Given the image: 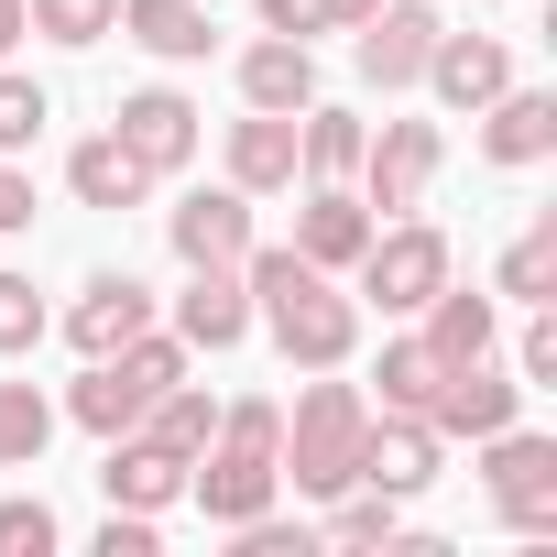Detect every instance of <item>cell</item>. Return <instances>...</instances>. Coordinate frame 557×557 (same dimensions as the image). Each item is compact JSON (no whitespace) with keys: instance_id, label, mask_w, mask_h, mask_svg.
Returning <instances> with one entry per match:
<instances>
[{"instance_id":"6da1fadb","label":"cell","mask_w":557,"mask_h":557,"mask_svg":"<svg viewBox=\"0 0 557 557\" xmlns=\"http://www.w3.org/2000/svg\"><path fill=\"white\" fill-rule=\"evenodd\" d=\"M240 285H251V318L273 329L285 361H307V372H339V361H350L361 296H339L307 251H240Z\"/></svg>"},{"instance_id":"7a4b0ae2","label":"cell","mask_w":557,"mask_h":557,"mask_svg":"<svg viewBox=\"0 0 557 557\" xmlns=\"http://www.w3.org/2000/svg\"><path fill=\"white\" fill-rule=\"evenodd\" d=\"M164 383H186V339H153V329H143V339H121V350L88 361V383L66 394V416H77L88 437H132Z\"/></svg>"},{"instance_id":"3957f363","label":"cell","mask_w":557,"mask_h":557,"mask_svg":"<svg viewBox=\"0 0 557 557\" xmlns=\"http://www.w3.org/2000/svg\"><path fill=\"white\" fill-rule=\"evenodd\" d=\"M361 426H372V405L350 394V383H318L307 405H296V426L273 437V470H285L296 492H350V459H361Z\"/></svg>"},{"instance_id":"277c9868","label":"cell","mask_w":557,"mask_h":557,"mask_svg":"<svg viewBox=\"0 0 557 557\" xmlns=\"http://www.w3.org/2000/svg\"><path fill=\"white\" fill-rule=\"evenodd\" d=\"M350 273H361V296H372L383 318H416V307L448 285V240H437L426 219H394V230H372V240H361V262H350Z\"/></svg>"},{"instance_id":"5b68a950","label":"cell","mask_w":557,"mask_h":557,"mask_svg":"<svg viewBox=\"0 0 557 557\" xmlns=\"http://www.w3.org/2000/svg\"><path fill=\"white\" fill-rule=\"evenodd\" d=\"M481 481L513 535H557V437H524V426L481 437Z\"/></svg>"},{"instance_id":"8992f818","label":"cell","mask_w":557,"mask_h":557,"mask_svg":"<svg viewBox=\"0 0 557 557\" xmlns=\"http://www.w3.org/2000/svg\"><path fill=\"white\" fill-rule=\"evenodd\" d=\"M186 492H197L208 524H251V513H273L285 470H273V448H230V437H208V448L186 459Z\"/></svg>"},{"instance_id":"52a82bcc","label":"cell","mask_w":557,"mask_h":557,"mask_svg":"<svg viewBox=\"0 0 557 557\" xmlns=\"http://www.w3.org/2000/svg\"><path fill=\"white\" fill-rule=\"evenodd\" d=\"M437 164H448L437 121H383V143H361V186H372L361 208H426Z\"/></svg>"},{"instance_id":"ba28073f","label":"cell","mask_w":557,"mask_h":557,"mask_svg":"<svg viewBox=\"0 0 557 557\" xmlns=\"http://www.w3.org/2000/svg\"><path fill=\"white\" fill-rule=\"evenodd\" d=\"M437 448H448V437H437L426 416H372V426H361L350 481H372V492H394V503H405V492H426V481H437Z\"/></svg>"},{"instance_id":"9c48e42d","label":"cell","mask_w":557,"mask_h":557,"mask_svg":"<svg viewBox=\"0 0 557 557\" xmlns=\"http://www.w3.org/2000/svg\"><path fill=\"white\" fill-rule=\"evenodd\" d=\"M350 34H361V77L372 88H416L426 55H437V12H426V0H383V12L350 23Z\"/></svg>"},{"instance_id":"30bf717a","label":"cell","mask_w":557,"mask_h":557,"mask_svg":"<svg viewBox=\"0 0 557 557\" xmlns=\"http://www.w3.org/2000/svg\"><path fill=\"white\" fill-rule=\"evenodd\" d=\"M110 132H121V153H132L143 175H175V164L197 153V99H175V88H132Z\"/></svg>"},{"instance_id":"8fae6325","label":"cell","mask_w":557,"mask_h":557,"mask_svg":"<svg viewBox=\"0 0 557 557\" xmlns=\"http://www.w3.org/2000/svg\"><path fill=\"white\" fill-rule=\"evenodd\" d=\"M513 405H524V383H503V372H492V350H481V361H448V383H437L426 426H437V437H503V426H513Z\"/></svg>"},{"instance_id":"7c38bea8","label":"cell","mask_w":557,"mask_h":557,"mask_svg":"<svg viewBox=\"0 0 557 557\" xmlns=\"http://www.w3.org/2000/svg\"><path fill=\"white\" fill-rule=\"evenodd\" d=\"M175 339H186V350H240V339H251V285H240V262H197V285L175 296Z\"/></svg>"},{"instance_id":"4fadbf2b","label":"cell","mask_w":557,"mask_h":557,"mask_svg":"<svg viewBox=\"0 0 557 557\" xmlns=\"http://www.w3.org/2000/svg\"><path fill=\"white\" fill-rule=\"evenodd\" d=\"M164 240H175L186 273H197V262H240V251H251V197H240V186H208V197H186V208L164 219Z\"/></svg>"},{"instance_id":"5bb4252c","label":"cell","mask_w":557,"mask_h":557,"mask_svg":"<svg viewBox=\"0 0 557 557\" xmlns=\"http://www.w3.org/2000/svg\"><path fill=\"white\" fill-rule=\"evenodd\" d=\"M426 88H437L448 110H492V99L513 88V55H503L492 34H437V55H426Z\"/></svg>"},{"instance_id":"9a60e30c","label":"cell","mask_w":557,"mask_h":557,"mask_svg":"<svg viewBox=\"0 0 557 557\" xmlns=\"http://www.w3.org/2000/svg\"><path fill=\"white\" fill-rule=\"evenodd\" d=\"M361 240H372V208H361L350 186H307V208H296V251H307L318 273H350Z\"/></svg>"},{"instance_id":"2e32d148","label":"cell","mask_w":557,"mask_h":557,"mask_svg":"<svg viewBox=\"0 0 557 557\" xmlns=\"http://www.w3.org/2000/svg\"><path fill=\"white\" fill-rule=\"evenodd\" d=\"M143 329H153V296L132 285V273H99V285L66 307V339H77L88 361H99V350H121V339H143Z\"/></svg>"},{"instance_id":"e0dca14e","label":"cell","mask_w":557,"mask_h":557,"mask_svg":"<svg viewBox=\"0 0 557 557\" xmlns=\"http://www.w3.org/2000/svg\"><path fill=\"white\" fill-rule=\"evenodd\" d=\"M481 153H492V164H546V153H557V99H546V88H503V99L481 110Z\"/></svg>"},{"instance_id":"ac0fdd59","label":"cell","mask_w":557,"mask_h":557,"mask_svg":"<svg viewBox=\"0 0 557 557\" xmlns=\"http://www.w3.org/2000/svg\"><path fill=\"white\" fill-rule=\"evenodd\" d=\"M240 99L296 121V110L318 99V55H307V34H273V45H251V55H240Z\"/></svg>"},{"instance_id":"d6986e66","label":"cell","mask_w":557,"mask_h":557,"mask_svg":"<svg viewBox=\"0 0 557 557\" xmlns=\"http://www.w3.org/2000/svg\"><path fill=\"white\" fill-rule=\"evenodd\" d=\"M230 186H240V197L296 186V121H285V110H251V121H230Z\"/></svg>"},{"instance_id":"ffe728a7","label":"cell","mask_w":557,"mask_h":557,"mask_svg":"<svg viewBox=\"0 0 557 557\" xmlns=\"http://www.w3.org/2000/svg\"><path fill=\"white\" fill-rule=\"evenodd\" d=\"M110 34H132L143 55H164V66H197L208 45H219V23L197 12V0H121V23Z\"/></svg>"},{"instance_id":"44dd1931","label":"cell","mask_w":557,"mask_h":557,"mask_svg":"<svg viewBox=\"0 0 557 557\" xmlns=\"http://www.w3.org/2000/svg\"><path fill=\"white\" fill-rule=\"evenodd\" d=\"M99 481H110V503H121V513H164V503L186 492V459H175V448H153V437H110V470H99Z\"/></svg>"},{"instance_id":"7402d4cb","label":"cell","mask_w":557,"mask_h":557,"mask_svg":"<svg viewBox=\"0 0 557 557\" xmlns=\"http://www.w3.org/2000/svg\"><path fill=\"white\" fill-rule=\"evenodd\" d=\"M416 318H426V350H437V361H481V350L503 339V307H492V296H459V285H437Z\"/></svg>"},{"instance_id":"603a6c76","label":"cell","mask_w":557,"mask_h":557,"mask_svg":"<svg viewBox=\"0 0 557 557\" xmlns=\"http://www.w3.org/2000/svg\"><path fill=\"white\" fill-rule=\"evenodd\" d=\"M361 143H372V132H361L350 110H318V99L296 110V164H307L318 186H339V175H361Z\"/></svg>"},{"instance_id":"cb8c5ba5","label":"cell","mask_w":557,"mask_h":557,"mask_svg":"<svg viewBox=\"0 0 557 557\" xmlns=\"http://www.w3.org/2000/svg\"><path fill=\"white\" fill-rule=\"evenodd\" d=\"M66 186H77L88 208H143V186H153V175H143L132 153H121V132H99V143H77V164H66Z\"/></svg>"},{"instance_id":"d4e9b609","label":"cell","mask_w":557,"mask_h":557,"mask_svg":"<svg viewBox=\"0 0 557 557\" xmlns=\"http://www.w3.org/2000/svg\"><path fill=\"white\" fill-rule=\"evenodd\" d=\"M132 437H153V448H175V459H197V448L219 437V405H208L197 383H164V394L143 405V426H132Z\"/></svg>"},{"instance_id":"484cf974","label":"cell","mask_w":557,"mask_h":557,"mask_svg":"<svg viewBox=\"0 0 557 557\" xmlns=\"http://www.w3.org/2000/svg\"><path fill=\"white\" fill-rule=\"evenodd\" d=\"M437 383H448V361L426 350V329L383 350V416H426V405H437Z\"/></svg>"},{"instance_id":"4316f807","label":"cell","mask_w":557,"mask_h":557,"mask_svg":"<svg viewBox=\"0 0 557 557\" xmlns=\"http://www.w3.org/2000/svg\"><path fill=\"white\" fill-rule=\"evenodd\" d=\"M339 513H329V546H394L405 535V513H394V492H372V481H350V492H329Z\"/></svg>"},{"instance_id":"83f0119b","label":"cell","mask_w":557,"mask_h":557,"mask_svg":"<svg viewBox=\"0 0 557 557\" xmlns=\"http://www.w3.org/2000/svg\"><path fill=\"white\" fill-rule=\"evenodd\" d=\"M45 437H55V405H45L34 383H0V470L45 459Z\"/></svg>"},{"instance_id":"f1b7e54d","label":"cell","mask_w":557,"mask_h":557,"mask_svg":"<svg viewBox=\"0 0 557 557\" xmlns=\"http://www.w3.org/2000/svg\"><path fill=\"white\" fill-rule=\"evenodd\" d=\"M503 296H524V307H546V296H557V208L503 251Z\"/></svg>"},{"instance_id":"f546056e","label":"cell","mask_w":557,"mask_h":557,"mask_svg":"<svg viewBox=\"0 0 557 557\" xmlns=\"http://www.w3.org/2000/svg\"><path fill=\"white\" fill-rule=\"evenodd\" d=\"M23 23L55 34V45H99V34L121 23V0H23Z\"/></svg>"},{"instance_id":"4dcf8cb0","label":"cell","mask_w":557,"mask_h":557,"mask_svg":"<svg viewBox=\"0 0 557 557\" xmlns=\"http://www.w3.org/2000/svg\"><path fill=\"white\" fill-rule=\"evenodd\" d=\"M45 121H55V110H45V88H34V77H0V153H23Z\"/></svg>"},{"instance_id":"1f68e13d","label":"cell","mask_w":557,"mask_h":557,"mask_svg":"<svg viewBox=\"0 0 557 557\" xmlns=\"http://www.w3.org/2000/svg\"><path fill=\"white\" fill-rule=\"evenodd\" d=\"M34 339H45V296L23 273H0V350H34Z\"/></svg>"},{"instance_id":"d6a6232c","label":"cell","mask_w":557,"mask_h":557,"mask_svg":"<svg viewBox=\"0 0 557 557\" xmlns=\"http://www.w3.org/2000/svg\"><path fill=\"white\" fill-rule=\"evenodd\" d=\"M55 546V513L45 503H0V557H45Z\"/></svg>"},{"instance_id":"836d02e7","label":"cell","mask_w":557,"mask_h":557,"mask_svg":"<svg viewBox=\"0 0 557 557\" xmlns=\"http://www.w3.org/2000/svg\"><path fill=\"white\" fill-rule=\"evenodd\" d=\"M99 557H153V513H121V503H110V524H99Z\"/></svg>"},{"instance_id":"e575fe53","label":"cell","mask_w":557,"mask_h":557,"mask_svg":"<svg viewBox=\"0 0 557 557\" xmlns=\"http://www.w3.org/2000/svg\"><path fill=\"white\" fill-rule=\"evenodd\" d=\"M273 34H329V0H251Z\"/></svg>"},{"instance_id":"d590c367","label":"cell","mask_w":557,"mask_h":557,"mask_svg":"<svg viewBox=\"0 0 557 557\" xmlns=\"http://www.w3.org/2000/svg\"><path fill=\"white\" fill-rule=\"evenodd\" d=\"M12 230H34V175L0 164V240H12Z\"/></svg>"},{"instance_id":"8d00e7d4","label":"cell","mask_w":557,"mask_h":557,"mask_svg":"<svg viewBox=\"0 0 557 557\" xmlns=\"http://www.w3.org/2000/svg\"><path fill=\"white\" fill-rule=\"evenodd\" d=\"M513 361H524V383H557V318H535V329H524V350H513Z\"/></svg>"},{"instance_id":"74e56055","label":"cell","mask_w":557,"mask_h":557,"mask_svg":"<svg viewBox=\"0 0 557 557\" xmlns=\"http://www.w3.org/2000/svg\"><path fill=\"white\" fill-rule=\"evenodd\" d=\"M23 45V0H0V55H12Z\"/></svg>"},{"instance_id":"f35d334b","label":"cell","mask_w":557,"mask_h":557,"mask_svg":"<svg viewBox=\"0 0 557 557\" xmlns=\"http://www.w3.org/2000/svg\"><path fill=\"white\" fill-rule=\"evenodd\" d=\"M383 12V0H329V23H372Z\"/></svg>"}]
</instances>
